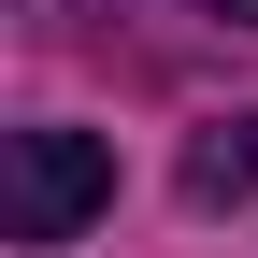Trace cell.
Masks as SVG:
<instances>
[{"label":"cell","mask_w":258,"mask_h":258,"mask_svg":"<svg viewBox=\"0 0 258 258\" xmlns=\"http://www.w3.org/2000/svg\"><path fill=\"white\" fill-rule=\"evenodd\" d=\"M115 201V144L101 129H15V172H0V230L15 244H72Z\"/></svg>","instance_id":"6da1fadb"},{"label":"cell","mask_w":258,"mask_h":258,"mask_svg":"<svg viewBox=\"0 0 258 258\" xmlns=\"http://www.w3.org/2000/svg\"><path fill=\"white\" fill-rule=\"evenodd\" d=\"M244 186H258V115H215L201 144H186V201L215 215V201H244Z\"/></svg>","instance_id":"7a4b0ae2"},{"label":"cell","mask_w":258,"mask_h":258,"mask_svg":"<svg viewBox=\"0 0 258 258\" xmlns=\"http://www.w3.org/2000/svg\"><path fill=\"white\" fill-rule=\"evenodd\" d=\"M186 15H215V29H258V0H186Z\"/></svg>","instance_id":"3957f363"}]
</instances>
